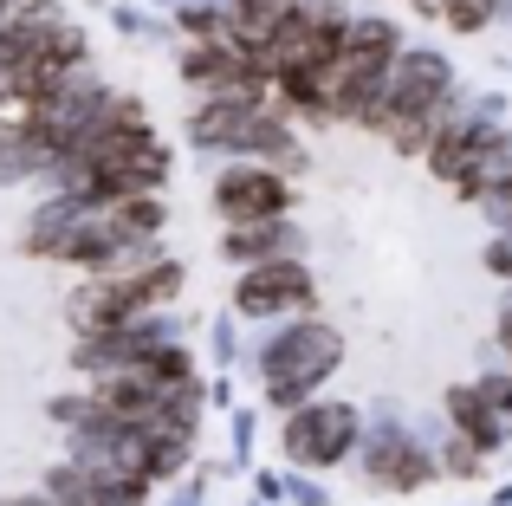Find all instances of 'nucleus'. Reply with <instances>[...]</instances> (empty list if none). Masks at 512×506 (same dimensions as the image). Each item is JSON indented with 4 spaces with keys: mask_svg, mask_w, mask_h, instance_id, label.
I'll return each mask as SVG.
<instances>
[{
    "mask_svg": "<svg viewBox=\"0 0 512 506\" xmlns=\"http://www.w3.org/2000/svg\"><path fill=\"white\" fill-rule=\"evenodd\" d=\"M247 377L260 383V409L273 416H292V409L318 403L325 383L338 377L344 364V331L331 318L305 312V318H286V325H266L253 338V351H240Z\"/></svg>",
    "mask_w": 512,
    "mask_h": 506,
    "instance_id": "f257e3e1",
    "label": "nucleus"
},
{
    "mask_svg": "<svg viewBox=\"0 0 512 506\" xmlns=\"http://www.w3.org/2000/svg\"><path fill=\"white\" fill-rule=\"evenodd\" d=\"M182 143L195 156H208V163H266V169H279V176H292V182H299V169L312 163L299 124H292L286 111H273V104L201 98V104H188V117H182Z\"/></svg>",
    "mask_w": 512,
    "mask_h": 506,
    "instance_id": "f03ea898",
    "label": "nucleus"
},
{
    "mask_svg": "<svg viewBox=\"0 0 512 506\" xmlns=\"http://www.w3.org/2000/svg\"><path fill=\"white\" fill-rule=\"evenodd\" d=\"M363 448V409L338 403V396H318V403L279 416V455L292 474H331L344 461H357Z\"/></svg>",
    "mask_w": 512,
    "mask_h": 506,
    "instance_id": "7ed1b4c3",
    "label": "nucleus"
},
{
    "mask_svg": "<svg viewBox=\"0 0 512 506\" xmlns=\"http://www.w3.org/2000/svg\"><path fill=\"white\" fill-rule=\"evenodd\" d=\"M357 474H363L370 494H422L441 468H435V448H428L396 409H376V416H363Z\"/></svg>",
    "mask_w": 512,
    "mask_h": 506,
    "instance_id": "20e7f679",
    "label": "nucleus"
},
{
    "mask_svg": "<svg viewBox=\"0 0 512 506\" xmlns=\"http://www.w3.org/2000/svg\"><path fill=\"white\" fill-rule=\"evenodd\" d=\"M448 104H454V65H448V52H435V46H402V59L389 65V78H383V104H376L370 130H376V137H389L396 124L441 117Z\"/></svg>",
    "mask_w": 512,
    "mask_h": 506,
    "instance_id": "39448f33",
    "label": "nucleus"
},
{
    "mask_svg": "<svg viewBox=\"0 0 512 506\" xmlns=\"http://www.w3.org/2000/svg\"><path fill=\"white\" fill-rule=\"evenodd\" d=\"M227 312L240 325H286V318H305L318 312V273L305 260H266V266H247L234 273L227 286Z\"/></svg>",
    "mask_w": 512,
    "mask_h": 506,
    "instance_id": "423d86ee",
    "label": "nucleus"
},
{
    "mask_svg": "<svg viewBox=\"0 0 512 506\" xmlns=\"http://www.w3.org/2000/svg\"><path fill=\"white\" fill-rule=\"evenodd\" d=\"M208 208L221 215V228H240V221H286L299 208V182L279 176L266 163H221L208 182Z\"/></svg>",
    "mask_w": 512,
    "mask_h": 506,
    "instance_id": "0eeeda50",
    "label": "nucleus"
},
{
    "mask_svg": "<svg viewBox=\"0 0 512 506\" xmlns=\"http://www.w3.org/2000/svg\"><path fill=\"white\" fill-rule=\"evenodd\" d=\"M234 273H247V266H266V260H305V228L299 221H240V228H221V241H214Z\"/></svg>",
    "mask_w": 512,
    "mask_h": 506,
    "instance_id": "6e6552de",
    "label": "nucleus"
},
{
    "mask_svg": "<svg viewBox=\"0 0 512 506\" xmlns=\"http://www.w3.org/2000/svg\"><path fill=\"white\" fill-rule=\"evenodd\" d=\"M85 215H98V208H78V202H65V195H39V202L26 208L20 234H13V253H20V260L52 266V260H59V247L72 241V228Z\"/></svg>",
    "mask_w": 512,
    "mask_h": 506,
    "instance_id": "1a4fd4ad",
    "label": "nucleus"
},
{
    "mask_svg": "<svg viewBox=\"0 0 512 506\" xmlns=\"http://www.w3.org/2000/svg\"><path fill=\"white\" fill-rule=\"evenodd\" d=\"M117 325H137L117 279L98 273V279H78V286L65 292V331H72V338H104V331H117Z\"/></svg>",
    "mask_w": 512,
    "mask_h": 506,
    "instance_id": "9d476101",
    "label": "nucleus"
},
{
    "mask_svg": "<svg viewBox=\"0 0 512 506\" xmlns=\"http://www.w3.org/2000/svg\"><path fill=\"white\" fill-rule=\"evenodd\" d=\"M448 435L467 442L474 455H493V448L506 442L500 422H493V409H487V396H480L474 383H454V390H448Z\"/></svg>",
    "mask_w": 512,
    "mask_h": 506,
    "instance_id": "9b49d317",
    "label": "nucleus"
},
{
    "mask_svg": "<svg viewBox=\"0 0 512 506\" xmlns=\"http://www.w3.org/2000/svg\"><path fill=\"white\" fill-rule=\"evenodd\" d=\"M169 33H175V46L227 39V0H175L169 7Z\"/></svg>",
    "mask_w": 512,
    "mask_h": 506,
    "instance_id": "f8f14e48",
    "label": "nucleus"
},
{
    "mask_svg": "<svg viewBox=\"0 0 512 506\" xmlns=\"http://www.w3.org/2000/svg\"><path fill=\"white\" fill-rule=\"evenodd\" d=\"M39 124H46V98L26 85H0V150L7 143H33Z\"/></svg>",
    "mask_w": 512,
    "mask_h": 506,
    "instance_id": "ddd939ff",
    "label": "nucleus"
},
{
    "mask_svg": "<svg viewBox=\"0 0 512 506\" xmlns=\"http://www.w3.org/2000/svg\"><path fill=\"white\" fill-rule=\"evenodd\" d=\"M39 494H46L52 506H117L98 481H91V474H78L72 461H52V468L39 474Z\"/></svg>",
    "mask_w": 512,
    "mask_h": 506,
    "instance_id": "4468645a",
    "label": "nucleus"
},
{
    "mask_svg": "<svg viewBox=\"0 0 512 506\" xmlns=\"http://www.w3.org/2000/svg\"><path fill=\"white\" fill-rule=\"evenodd\" d=\"M201 370L208 377H234L240 370V318L234 312H214L201 325Z\"/></svg>",
    "mask_w": 512,
    "mask_h": 506,
    "instance_id": "2eb2a0df",
    "label": "nucleus"
},
{
    "mask_svg": "<svg viewBox=\"0 0 512 506\" xmlns=\"http://www.w3.org/2000/svg\"><path fill=\"white\" fill-rule=\"evenodd\" d=\"M234 474H240V468H234L227 455H221V461H195V468H188L182 481L169 487V494H156V506H208V487L234 481Z\"/></svg>",
    "mask_w": 512,
    "mask_h": 506,
    "instance_id": "dca6fc26",
    "label": "nucleus"
},
{
    "mask_svg": "<svg viewBox=\"0 0 512 506\" xmlns=\"http://www.w3.org/2000/svg\"><path fill=\"white\" fill-rule=\"evenodd\" d=\"M111 33L130 39V46H163V39H175L169 20H163V13H150L143 0H111Z\"/></svg>",
    "mask_w": 512,
    "mask_h": 506,
    "instance_id": "f3484780",
    "label": "nucleus"
},
{
    "mask_svg": "<svg viewBox=\"0 0 512 506\" xmlns=\"http://www.w3.org/2000/svg\"><path fill=\"white\" fill-rule=\"evenodd\" d=\"M143 377L163 383V390H182V383H201L208 370H201V351H195V344H163V351L143 364Z\"/></svg>",
    "mask_w": 512,
    "mask_h": 506,
    "instance_id": "a211bd4d",
    "label": "nucleus"
},
{
    "mask_svg": "<svg viewBox=\"0 0 512 506\" xmlns=\"http://www.w3.org/2000/svg\"><path fill=\"white\" fill-rule=\"evenodd\" d=\"M221 422H227V461H234L240 474H253V448H260V403H234Z\"/></svg>",
    "mask_w": 512,
    "mask_h": 506,
    "instance_id": "6ab92c4d",
    "label": "nucleus"
},
{
    "mask_svg": "<svg viewBox=\"0 0 512 506\" xmlns=\"http://www.w3.org/2000/svg\"><path fill=\"white\" fill-rule=\"evenodd\" d=\"M39 176H46V143H7L0 150V189H39Z\"/></svg>",
    "mask_w": 512,
    "mask_h": 506,
    "instance_id": "aec40b11",
    "label": "nucleus"
},
{
    "mask_svg": "<svg viewBox=\"0 0 512 506\" xmlns=\"http://www.w3.org/2000/svg\"><path fill=\"white\" fill-rule=\"evenodd\" d=\"M72 20L65 0H0V26H59Z\"/></svg>",
    "mask_w": 512,
    "mask_h": 506,
    "instance_id": "412c9836",
    "label": "nucleus"
},
{
    "mask_svg": "<svg viewBox=\"0 0 512 506\" xmlns=\"http://www.w3.org/2000/svg\"><path fill=\"white\" fill-rule=\"evenodd\" d=\"M253 500L260 506H286V468H253Z\"/></svg>",
    "mask_w": 512,
    "mask_h": 506,
    "instance_id": "4be33fe9",
    "label": "nucleus"
},
{
    "mask_svg": "<svg viewBox=\"0 0 512 506\" xmlns=\"http://www.w3.org/2000/svg\"><path fill=\"white\" fill-rule=\"evenodd\" d=\"M286 500L292 506H331V494L312 481V474H286Z\"/></svg>",
    "mask_w": 512,
    "mask_h": 506,
    "instance_id": "5701e85b",
    "label": "nucleus"
},
{
    "mask_svg": "<svg viewBox=\"0 0 512 506\" xmlns=\"http://www.w3.org/2000/svg\"><path fill=\"white\" fill-rule=\"evenodd\" d=\"M480 208L500 221V234H512V182H506V189H493V195H480Z\"/></svg>",
    "mask_w": 512,
    "mask_h": 506,
    "instance_id": "b1692460",
    "label": "nucleus"
},
{
    "mask_svg": "<svg viewBox=\"0 0 512 506\" xmlns=\"http://www.w3.org/2000/svg\"><path fill=\"white\" fill-rule=\"evenodd\" d=\"M487 273L512 279V234H493V241H487Z\"/></svg>",
    "mask_w": 512,
    "mask_h": 506,
    "instance_id": "393cba45",
    "label": "nucleus"
},
{
    "mask_svg": "<svg viewBox=\"0 0 512 506\" xmlns=\"http://www.w3.org/2000/svg\"><path fill=\"white\" fill-rule=\"evenodd\" d=\"M234 409V383L227 377H208V416H227Z\"/></svg>",
    "mask_w": 512,
    "mask_h": 506,
    "instance_id": "a878e982",
    "label": "nucleus"
},
{
    "mask_svg": "<svg viewBox=\"0 0 512 506\" xmlns=\"http://www.w3.org/2000/svg\"><path fill=\"white\" fill-rule=\"evenodd\" d=\"M500 344H506V357H512V305L500 312Z\"/></svg>",
    "mask_w": 512,
    "mask_h": 506,
    "instance_id": "bb28decb",
    "label": "nucleus"
},
{
    "mask_svg": "<svg viewBox=\"0 0 512 506\" xmlns=\"http://www.w3.org/2000/svg\"><path fill=\"white\" fill-rule=\"evenodd\" d=\"M143 7H150V13H163V20H169V7H175V0H143Z\"/></svg>",
    "mask_w": 512,
    "mask_h": 506,
    "instance_id": "cd10ccee",
    "label": "nucleus"
},
{
    "mask_svg": "<svg viewBox=\"0 0 512 506\" xmlns=\"http://www.w3.org/2000/svg\"><path fill=\"white\" fill-rule=\"evenodd\" d=\"M247 506H260V500H247Z\"/></svg>",
    "mask_w": 512,
    "mask_h": 506,
    "instance_id": "c85d7f7f",
    "label": "nucleus"
}]
</instances>
